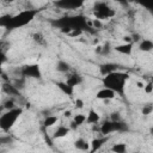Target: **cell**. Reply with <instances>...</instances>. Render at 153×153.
<instances>
[{
  "mask_svg": "<svg viewBox=\"0 0 153 153\" xmlns=\"http://www.w3.org/2000/svg\"><path fill=\"white\" fill-rule=\"evenodd\" d=\"M75 108H76V109H82V108H84V102H82V99L78 98V99L75 100Z\"/></svg>",
  "mask_w": 153,
  "mask_h": 153,
  "instance_id": "cell-33",
  "label": "cell"
},
{
  "mask_svg": "<svg viewBox=\"0 0 153 153\" xmlns=\"http://www.w3.org/2000/svg\"><path fill=\"white\" fill-rule=\"evenodd\" d=\"M116 1H118L121 5H123V6H128L129 5V1L128 0H116Z\"/></svg>",
  "mask_w": 153,
  "mask_h": 153,
  "instance_id": "cell-34",
  "label": "cell"
},
{
  "mask_svg": "<svg viewBox=\"0 0 153 153\" xmlns=\"http://www.w3.org/2000/svg\"><path fill=\"white\" fill-rule=\"evenodd\" d=\"M57 121H59V117L57 116H55V115H48L44 118V121H43V126H44V128H49V127L55 126L57 123Z\"/></svg>",
  "mask_w": 153,
  "mask_h": 153,
  "instance_id": "cell-23",
  "label": "cell"
},
{
  "mask_svg": "<svg viewBox=\"0 0 153 153\" xmlns=\"http://www.w3.org/2000/svg\"><path fill=\"white\" fill-rule=\"evenodd\" d=\"M55 68L59 73H62V74H67L69 71H71V65L65 61V60H57L56 65H55Z\"/></svg>",
  "mask_w": 153,
  "mask_h": 153,
  "instance_id": "cell-17",
  "label": "cell"
},
{
  "mask_svg": "<svg viewBox=\"0 0 153 153\" xmlns=\"http://www.w3.org/2000/svg\"><path fill=\"white\" fill-rule=\"evenodd\" d=\"M108 141V136H104L103 135V137H96V139H93L92 141H91V148H90V151L91 152H94V151H98V149H100V147L105 143Z\"/></svg>",
  "mask_w": 153,
  "mask_h": 153,
  "instance_id": "cell-15",
  "label": "cell"
},
{
  "mask_svg": "<svg viewBox=\"0 0 153 153\" xmlns=\"http://www.w3.org/2000/svg\"><path fill=\"white\" fill-rule=\"evenodd\" d=\"M112 50V48H111V45H110V43H105V44H103L102 47H98V50H97V53L98 54H102V55H109L110 54V51Z\"/></svg>",
  "mask_w": 153,
  "mask_h": 153,
  "instance_id": "cell-26",
  "label": "cell"
},
{
  "mask_svg": "<svg viewBox=\"0 0 153 153\" xmlns=\"http://www.w3.org/2000/svg\"><path fill=\"white\" fill-rule=\"evenodd\" d=\"M99 120H100L99 114L94 109H90L88 112H87V115H86L85 123H87V124H97L99 122Z\"/></svg>",
  "mask_w": 153,
  "mask_h": 153,
  "instance_id": "cell-13",
  "label": "cell"
},
{
  "mask_svg": "<svg viewBox=\"0 0 153 153\" xmlns=\"http://www.w3.org/2000/svg\"><path fill=\"white\" fill-rule=\"evenodd\" d=\"M41 12H42V8H29V10H23L17 14H12L10 23L6 26V30L13 31L29 25L36 18V16H38Z\"/></svg>",
  "mask_w": 153,
  "mask_h": 153,
  "instance_id": "cell-3",
  "label": "cell"
},
{
  "mask_svg": "<svg viewBox=\"0 0 153 153\" xmlns=\"http://www.w3.org/2000/svg\"><path fill=\"white\" fill-rule=\"evenodd\" d=\"M2 90L5 91V93H7L10 96H20V91L12 84H4Z\"/></svg>",
  "mask_w": 153,
  "mask_h": 153,
  "instance_id": "cell-21",
  "label": "cell"
},
{
  "mask_svg": "<svg viewBox=\"0 0 153 153\" xmlns=\"http://www.w3.org/2000/svg\"><path fill=\"white\" fill-rule=\"evenodd\" d=\"M116 96H117V94H116L112 90H110V88H108V87H103V88L98 90L97 93H96V98H97V99H100V100H111V99H114Z\"/></svg>",
  "mask_w": 153,
  "mask_h": 153,
  "instance_id": "cell-9",
  "label": "cell"
},
{
  "mask_svg": "<svg viewBox=\"0 0 153 153\" xmlns=\"http://www.w3.org/2000/svg\"><path fill=\"white\" fill-rule=\"evenodd\" d=\"M67 74H68V76H67V79H66V82H67L68 85H71L72 87H75V86H79V85L82 84L84 79H82V76H81L79 73H76V72H71V71H69Z\"/></svg>",
  "mask_w": 153,
  "mask_h": 153,
  "instance_id": "cell-10",
  "label": "cell"
},
{
  "mask_svg": "<svg viewBox=\"0 0 153 153\" xmlns=\"http://www.w3.org/2000/svg\"><path fill=\"white\" fill-rule=\"evenodd\" d=\"M135 2L149 12H152L153 10V0H135Z\"/></svg>",
  "mask_w": 153,
  "mask_h": 153,
  "instance_id": "cell-24",
  "label": "cell"
},
{
  "mask_svg": "<svg viewBox=\"0 0 153 153\" xmlns=\"http://www.w3.org/2000/svg\"><path fill=\"white\" fill-rule=\"evenodd\" d=\"M74 147L76 149H80V151H90V143L87 142L86 139L84 137H79L74 141Z\"/></svg>",
  "mask_w": 153,
  "mask_h": 153,
  "instance_id": "cell-20",
  "label": "cell"
},
{
  "mask_svg": "<svg viewBox=\"0 0 153 153\" xmlns=\"http://www.w3.org/2000/svg\"><path fill=\"white\" fill-rule=\"evenodd\" d=\"M153 49V42L148 38H142L139 43V50L143 51V53H149Z\"/></svg>",
  "mask_w": 153,
  "mask_h": 153,
  "instance_id": "cell-18",
  "label": "cell"
},
{
  "mask_svg": "<svg viewBox=\"0 0 153 153\" xmlns=\"http://www.w3.org/2000/svg\"><path fill=\"white\" fill-rule=\"evenodd\" d=\"M19 74L23 78H32V79H41L42 72L39 68V65L31 63V65H24L19 68Z\"/></svg>",
  "mask_w": 153,
  "mask_h": 153,
  "instance_id": "cell-7",
  "label": "cell"
},
{
  "mask_svg": "<svg viewBox=\"0 0 153 153\" xmlns=\"http://www.w3.org/2000/svg\"><path fill=\"white\" fill-rule=\"evenodd\" d=\"M65 116H66V117H69V116H71V111H69V110H68V111H65Z\"/></svg>",
  "mask_w": 153,
  "mask_h": 153,
  "instance_id": "cell-36",
  "label": "cell"
},
{
  "mask_svg": "<svg viewBox=\"0 0 153 153\" xmlns=\"http://www.w3.org/2000/svg\"><path fill=\"white\" fill-rule=\"evenodd\" d=\"M71 131V128L69 127H66V126H59L54 134H53V139H61V137H65L68 133Z\"/></svg>",
  "mask_w": 153,
  "mask_h": 153,
  "instance_id": "cell-19",
  "label": "cell"
},
{
  "mask_svg": "<svg viewBox=\"0 0 153 153\" xmlns=\"http://www.w3.org/2000/svg\"><path fill=\"white\" fill-rule=\"evenodd\" d=\"M111 151L115 152V153H124V152H127V145L123 143V142L115 143V145L111 147Z\"/></svg>",
  "mask_w": 153,
  "mask_h": 153,
  "instance_id": "cell-25",
  "label": "cell"
},
{
  "mask_svg": "<svg viewBox=\"0 0 153 153\" xmlns=\"http://www.w3.org/2000/svg\"><path fill=\"white\" fill-rule=\"evenodd\" d=\"M110 120H112V121H120V120H122V118H121L118 111H114V112L110 115Z\"/></svg>",
  "mask_w": 153,
  "mask_h": 153,
  "instance_id": "cell-32",
  "label": "cell"
},
{
  "mask_svg": "<svg viewBox=\"0 0 153 153\" xmlns=\"http://www.w3.org/2000/svg\"><path fill=\"white\" fill-rule=\"evenodd\" d=\"M127 130H128V124L126 122H123L122 120H120V121L108 120L103 124H100V127H99V131L104 136H108V135H110L112 133L127 131Z\"/></svg>",
  "mask_w": 153,
  "mask_h": 153,
  "instance_id": "cell-6",
  "label": "cell"
},
{
  "mask_svg": "<svg viewBox=\"0 0 153 153\" xmlns=\"http://www.w3.org/2000/svg\"><path fill=\"white\" fill-rule=\"evenodd\" d=\"M56 86H57V88L61 90L66 96L72 97L73 93H74V87H72L71 85H68L66 81H59V82H56Z\"/></svg>",
  "mask_w": 153,
  "mask_h": 153,
  "instance_id": "cell-16",
  "label": "cell"
},
{
  "mask_svg": "<svg viewBox=\"0 0 153 153\" xmlns=\"http://www.w3.org/2000/svg\"><path fill=\"white\" fill-rule=\"evenodd\" d=\"M129 79V74L121 71H115L112 73H109L104 75L103 78V86L112 90L116 94L124 97V88L126 84Z\"/></svg>",
  "mask_w": 153,
  "mask_h": 153,
  "instance_id": "cell-2",
  "label": "cell"
},
{
  "mask_svg": "<svg viewBox=\"0 0 153 153\" xmlns=\"http://www.w3.org/2000/svg\"><path fill=\"white\" fill-rule=\"evenodd\" d=\"M133 47H134V43L133 42H126L123 44H120V45H116L112 49L120 54H123V55H130L133 53Z\"/></svg>",
  "mask_w": 153,
  "mask_h": 153,
  "instance_id": "cell-12",
  "label": "cell"
},
{
  "mask_svg": "<svg viewBox=\"0 0 153 153\" xmlns=\"http://www.w3.org/2000/svg\"><path fill=\"white\" fill-rule=\"evenodd\" d=\"M11 16H12V14H10V13H5V14L0 16V27H5V29H6V26H7L8 23H10Z\"/></svg>",
  "mask_w": 153,
  "mask_h": 153,
  "instance_id": "cell-27",
  "label": "cell"
},
{
  "mask_svg": "<svg viewBox=\"0 0 153 153\" xmlns=\"http://www.w3.org/2000/svg\"><path fill=\"white\" fill-rule=\"evenodd\" d=\"M4 1V4H12V2H14L16 0H2Z\"/></svg>",
  "mask_w": 153,
  "mask_h": 153,
  "instance_id": "cell-35",
  "label": "cell"
},
{
  "mask_svg": "<svg viewBox=\"0 0 153 153\" xmlns=\"http://www.w3.org/2000/svg\"><path fill=\"white\" fill-rule=\"evenodd\" d=\"M143 91H145L147 94H151V93H152V91H153V85H152L151 81H148L146 85H143Z\"/></svg>",
  "mask_w": 153,
  "mask_h": 153,
  "instance_id": "cell-30",
  "label": "cell"
},
{
  "mask_svg": "<svg viewBox=\"0 0 153 153\" xmlns=\"http://www.w3.org/2000/svg\"><path fill=\"white\" fill-rule=\"evenodd\" d=\"M87 0H54V5L65 11H75L84 6Z\"/></svg>",
  "mask_w": 153,
  "mask_h": 153,
  "instance_id": "cell-8",
  "label": "cell"
},
{
  "mask_svg": "<svg viewBox=\"0 0 153 153\" xmlns=\"http://www.w3.org/2000/svg\"><path fill=\"white\" fill-rule=\"evenodd\" d=\"M50 25L55 29L60 30L63 33L68 35H79L84 31L92 32V26L87 18L84 14H76V16H63L56 19L49 20Z\"/></svg>",
  "mask_w": 153,
  "mask_h": 153,
  "instance_id": "cell-1",
  "label": "cell"
},
{
  "mask_svg": "<svg viewBox=\"0 0 153 153\" xmlns=\"http://www.w3.org/2000/svg\"><path fill=\"white\" fill-rule=\"evenodd\" d=\"M23 114V109L22 108H13L10 110H6V112H4L0 116V129L2 131H10L13 126L16 124V122L19 120L20 115Z\"/></svg>",
  "mask_w": 153,
  "mask_h": 153,
  "instance_id": "cell-4",
  "label": "cell"
},
{
  "mask_svg": "<svg viewBox=\"0 0 153 153\" xmlns=\"http://www.w3.org/2000/svg\"><path fill=\"white\" fill-rule=\"evenodd\" d=\"M120 68V65L118 63H114V62H105V63H102L99 66V73L104 76L109 73H112L115 71H118Z\"/></svg>",
  "mask_w": 153,
  "mask_h": 153,
  "instance_id": "cell-11",
  "label": "cell"
},
{
  "mask_svg": "<svg viewBox=\"0 0 153 153\" xmlns=\"http://www.w3.org/2000/svg\"><path fill=\"white\" fill-rule=\"evenodd\" d=\"M7 60V56H6V53H5V49H4V42L0 41V66L6 62Z\"/></svg>",
  "mask_w": 153,
  "mask_h": 153,
  "instance_id": "cell-28",
  "label": "cell"
},
{
  "mask_svg": "<svg viewBox=\"0 0 153 153\" xmlns=\"http://www.w3.org/2000/svg\"><path fill=\"white\" fill-rule=\"evenodd\" d=\"M85 121H86V115H84V114H78V115H75V116L73 117V121L71 122L69 128H71V129H76V128H79L80 126L85 124Z\"/></svg>",
  "mask_w": 153,
  "mask_h": 153,
  "instance_id": "cell-14",
  "label": "cell"
},
{
  "mask_svg": "<svg viewBox=\"0 0 153 153\" xmlns=\"http://www.w3.org/2000/svg\"><path fill=\"white\" fill-rule=\"evenodd\" d=\"M92 12L94 14V17L97 18V20H105V19H111L112 17H115L116 11L114 10V7L108 2V1H96L93 4L92 7Z\"/></svg>",
  "mask_w": 153,
  "mask_h": 153,
  "instance_id": "cell-5",
  "label": "cell"
},
{
  "mask_svg": "<svg viewBox=\"0 0 153 153\" xmlns=\"http://www.w3.org/2000/svg\"><path fill=\"white\" fill-rule=\"evenodd\" d=\"M4 108H5L6 110H10V109H13V108H16V103H14V100H13L12 98L7 99V100L4 103Z\"/></svg>",
  "mask_w": 153,
  "mask_h": 153,
  "instance_id": "cell-29",
  "label": "cell"
},
{
  "mask_svg": "<svg viewBox=\"0 0 153 153\" xmlns=\"http://www.w3.org/2000/svg\"><path fill=\"white\" fill-rule=\"evenodd\" d=\"M152 110H153L152 105H151V104H147V105L143 106V109H142V114H143V115H149V114L152 112Z\"/></svg>",
  "mask_w": 153,
  "mask_h": 153,
  "instance_id": "cell-31",
  "label": "cell"
},
{
  "mask_svg": "<svg viewBox=\"0 0 153 153\" xmlns=\"http://www.w3.org/2000/svg\"><path fill=\"white\" fill-rule=\"evenodd\" d=\"M31 38H32V41H33L36 44H38V45H45V44H47L45 37L43 36L42 32H33V33L31 35Z\"/></svg>",
  "mask_w": 153,
  "mask_h": 153,
  "instance_id": "cell-22",
  "label": "cell"
}]
</instances>
